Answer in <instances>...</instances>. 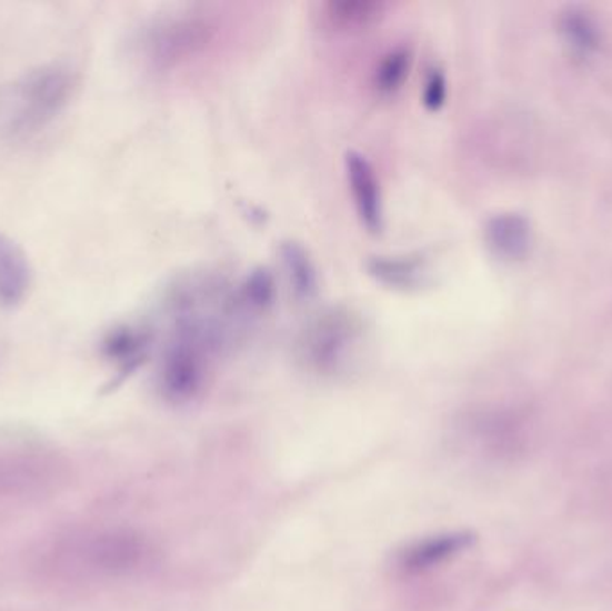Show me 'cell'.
Wrapping results in <instances>:
<instances>
[{
  "instance_id": "cell-3",
  "label": "cell",
  "mask_w": 612,
  "mask_h": 611,
  "mask_svg": "<svg viewBox=\"0 0 612 611\" xmlns=\"http://www.w3.org/2000/svg\"><path fill=\"white\" fill-rule=\"evenodd\" d=\"M210 38L212 28L208 20L198 14H180L152 26L146 37V49L152 66L169 69L203 51Z\"/></svg>"
},
{
  "instance_id": "cell-9",
  "label": "cell",
  "mask_w": 612,
  "mask_h": 611,
  "mask_svg": "<svg viewBox=\"0 0 612 611\" xmlns=\"http://www.w3.org/2000/svg\"><path fill=\"white\" fill-rule=\"evenodd\" d=\"M470 543L471 537L468 533H447L424 538L401 552V567L412 572L432 569L441 565L442 561L450 560L451 555L464 551Z\"/></svg>"
},
{
  "instance_id": "cell-8",
  "label": "cell",
  "mask_w": 612,
  "mask_h": 611,
  "mask_svg": "<svg viewBox=\"0 0 612 611\" xmlns=\"http://www.w3.org/2000/svg\"><path fill=\"white\" fill-rule=\"evenodd\" d=\"M368 273L385 288L398 291L423 286L427 260L421 256H378L368 260Z\"/></svg>"
},
{
  "instance_id": "cell-13",
  "label": "cell",
  "mask_w": 612,
  "mask_h": 611,
  "mask_svg": "<svg viewBox=\"0 0 612 611\" xmlns=\"http://www.w3.org/2000/svg\"><path fill=\"white\" fill-rule=\"evenodd\" d=\"M235 298L245 314L265 311L271 307L274 300V280L268 269H257L248 274L244 282L240 283Z\"/></svg>"
},
{
  "instance_id": "cell-2",
  "label": "cell",
  "mask_w": 612,
  "mask_h": 611,
  "mask_svg": "<svg viewBox=\"0 0 612 611\" xmlns=\"http://www.w3.org/2000/svg\"><path fill=\"white\" fill-rule=\"evenodd\" d=\"M212 344L190 333L172 330L171 343L167 344L161 359V393L172 402H189L204 388Z\"/></svg>"
},
{
  "instance_id": "cell-1",
  "label": "cell",
  "mask_w": 612,
  "mask_h": 611,
  "mask_svg": "<svg viewBox=\"0 0 612 611\" xmlns=\"http://www.w3.org/2000/svg\"><path fill=\"white\" fill-rule=\"evenodd\" d=\"M78 90V72L63 63L38 67L13 83L0 102V126L13 137H29L54 122Z\"/></svg>"
},
{
  "instance_id": "cell-5",
  "label": "cell",
  "mask_w": 612,
  "mask_h": 611,
  "mask_svg": "<svg viewBox=\"0 0 612 611\" xmlns=\"http://www.w3.org/2000/svg\"><path fill=\"white\" fill-rule=\"evenodd\" d=\"M344 171L360 224L369 233L382 232L385 224L382 187L373 163L359 151H348L344 158Z\"/></svg>"
},
{
  "instance_id": "cell-11",
  "label": "cell",
  "mask_w": 612,
  "mask_h": 611,
  "mask_svg": "<svg viewBox=\"0 0 612 611\" xmlns=\"http://www.w3.org/2000/svg\"><path fill=\"white\" fill-rule=\"evenodd\" d=\"M280 256L295 297L312 300L319 291V274L309 251L300 242L289 241L281 244Z\"/></svg>"
},
{
  "instance_id": "cell-12",
  "label": "cell",
  "mask_w": 612,
  "mask_h": 611,
  "mask_svg": "<svg viewBox=\"0 0 612 611\" xmlns=\"http://www.w3.org/2000/svg\"><path fill=\"white\" fill-rule=\"evenodd\" d=\"M412 63H414V58H412L409 47L398 46L391 51H387L378 61L373 72L374 92L382 98H391L394 93L400 92L409 79Z\"/></svg>"
},
{
  "instance_id": "cell-10",
  "label": "cell",
  "mask_w": 612,
  "mask_h": 611,
  "mask_svg": "<svg viewBox=\"0 0 612 611\" xmlns=\"http://www.w3.org/2000/svg\"><path fill=\"white\" fill-rule=\"evenodd\" d=\"M383 0H330L322 4L328 26L337 31H360L371 28L385 17Z\"/></svg>"
},
{
  "instance_id": "cell-6",
  "label": "cell",
  "mask_w": 612,
  "mask_h": 611,
  "mask_svg": "<svg viewBox=\"0 0 612 611\" xmlns=\"http://www.w3.org/2000/svg\"><path fill=\"white\" fill-rule=\"evenodd\" d=\"M151 343L152 332L146 327L119 324L104 333L101 353L122 375H129L146 361Z\"/></svg>"
},
{
  "instance_id": "cell-14",
  "label": "cell",
  "mask_w": 612,
  "mask_h": 611,
  "mask_svg": "<svg viewBox=\"0 0 612 611\" xmlns=\"http://www.w3.org/2000/svg\"><path fill=\"white\" fill-rule=\"evenodd\" d=\"M447 76L442 74L439 69H430L429 74L424 78L423 93H421L423 107L429 111H439L447 104Z\"/></svg>"
},
{
  "instance_id": "cell-7",
  "label": "cell",
  "mask_w": 612,
  "mask_h": 611,
  "mask_svg": "<svg viewBox=\"0 0 612 611\" xmlns=\"http://www.w3.org/2000/svg\"><path fill=\"white\" fill-rule=\"evenodd\" d=\"M31 280L28 256L10 236L0 230V307H19L28 297Z\"/></svg>"
},
{
  "instance_id": "cell-4",
  "label": "cell",
  "mask_w": 612,
  "mask_h": 611,
  "mask_svg": "<svg viewBox=\"0 0 612 611\" xmlns=\"http://www.w3.org/2000/svg\"><path fill=\"white\" fill-rule=\"evenodd\" d=\"M360 321L353 312L333 307L322 312L303 333L304 357L318 370L339 367L360 335Z\"/></svg>"
}]
</instances>
